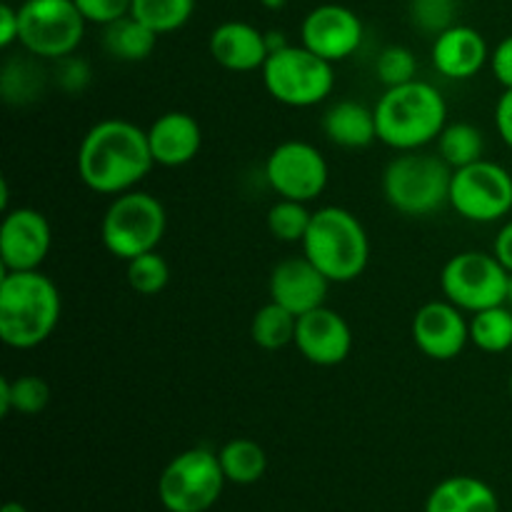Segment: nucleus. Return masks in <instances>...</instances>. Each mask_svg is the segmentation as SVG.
Returning a JSON list of instances; mask_svg holds the SVG:
<instances>
[{"label": "nucleus", "mask_w": 512, "mask_h": 512, "mask_svg": "<svg viewBox=\"0 0 512 512\" xmlns=\"http://www.w3.org/2000/svg\"><path fill=\"white\" fill-rule=\"evenodd\" d=\"M148 130L130 120L108 118L83 135L78 148V175L98 195H123L153 170Z\"/></svg>", "instance_id": "nucleus-1"}, {"label": "nucleus", "mask_w": 512, "mask_h": 512, "mask_svg": "<svg viewBox=\"0 0 512 512\" xmlns=\"http://www.w3.org/2000/svg\"><path fill=\"white\" fill-rule=\"evenodd\" d=\"M60 290L40 270L3 273L0 278V340L8 348L33 350L60 323Z\"/></svg>", "instance_id": "nucleus-2"}, {"label": "nucleus", "mask_w": 512, "mask_h": 512, "mask_svg": "<svg viewBox=\"0 0 512 512\" xmlns=\"http://www.w3.org/2000/svg\"><path fill=\"white\" fill-rule=\"evenodd\" d=\"M373 110L378 140L398 153L423 150L448 125V103L433 83L420 78L385 88Z\"/></svg>", "instance_id": "nucleus-3"}, {"label": "nucleus", "mask_w": 512, "mask_h": 512, "mask_svg": "<svg viewBox=\"0 0 512 512\" xmlns=\"http://www.w3.org/2000/svg\"><path fill=\"white\" fill-rule=\"evenodd\" d=\"M303 255L330 280L353 283L365 273L370 260V238L358 215L340 205L315 210L303 238Z\"/></svg>", "instance_id": "nucleus-4"}, {"label": "nucleus", "mask_w": 512, "mask_h": 512, "mask_svg": "<svg viewBox=\"0 0 512 512\" xmlns=\"http://www.w3.org/2000/svg\"><path fill=\"white\" fill-rule=\"evenodd\" d=\"M453 168L440 155L410 150L383 170V195L393 210L408 218H428L450 205Z\"/></svg>", "instance_id": "nucleus-5"}, {"label": "nucleus", "mask_w": 512, "mask_h": 512, "mask_svg": "<svg viewBox=\"0 0 512 512\" xmlns=\"http://www.w3.org/2000/svg\"><path fill=\"white\" fill-rule=\"evenodd\" d=\"M168 215L163 203L145 190H128L115 195L100 223L105 250L118 260H133L153 253L163 243Z\"/></svg>", "instance_id": "nucleus-6"}, {"label": "nucleus", "mask_w": 512, "mask_h": 512, "mask_svg": "<svg viewBox=\"0 0 512 512\" xmlns=\"http://www.w3.org/2000/svg\"><path fill=\"white\" fill-rule=\"evenodd\" d=\"M263 85L270 98L288 108H313L330 98L335 88L333 63L300 45H285L268 55L263 70Z\"/></svg>", "instance_id": "nucleus-7"}, {"label": "nucleus", "mask_w": 512, "mask_h": 512, "mask_svg": "<svg viewBox=\"0 0 512 512\" xmlns=\"http://www.w3.org/2000/svg\"><path fill=\"white\" fill-rule=\"evenodd\" d=\"M18 18L20 48L33 58L53 63L80 48L88 25L75 0H23Z\"/></svg>", "instance_id": "nucleus-8"}, {"label": "nucleus", "mask_w": 512, "mask_h": 512, "mask_svg": "<svg viewBox=\"0 0 512 512\" xmlns=\"http://www.w3.org/2000/svg\"><path fill=\"white\" fill-rule=\"evenodd\" d=\"M225 483L218 453L190 448L165 465L158 480V498L168 512H208L223 495Z\"/></svg>", "instance_id": "nucleus-9"}, {"label": "nucleus", "mask_w": 512, "mask_h": 512, "mask_svg": "<svg viewBox=\"0 0 512 512\" xmlns=\"http://www.w3.org/2000/svg\"><path fill=\"white\" fill-rule=\"evenodd\" d=\"M510 273L495 253L465 250L453 255L440 273V288L445 300L465 313H480L485 308L505 305Z\"/></svg>", "instance_id": "nucleus-10"}, {"label": "nucleus", "mask_w": 512, "mask_h": 512, "mask_svg": "<svg viewBox=\"0 0 512 512\" xmlns=\"http://www.w3.org/2000/svg\"><path fill=\"white\" fill-rule=\"evenodd\" d=\"M450 208L470 223H495L512 210V173L493 160L453 170Z\"/></svg>", "instance_id": "nucleus-11"}, {"label": "nucleus", "mask_w": 512, "mask_h": 512, "mask_svg": "<svg viewBox=\"0 0 512 512\" xmlns=\"http://www.w3.org/2000/svg\"><path fill=\"white\" fill-rule=\"evenodd\" d=\"M265 180L280 198L310 203L328 188L330 168L313 143L285 140L265 160Z\"/></svg>", "instance_id": "nucleus-12"}, {"label": "nucleus", "mask_w": 512, "mask_h": 512, "mask_svg": "<svg viewBox=\"0 0 512 512\" xmlns=\"http://www.w3.org/2000/svg\"><path fill=\"white\" fill-rule=\"evenodd\" d=\"M363 35L360 15L338 3L315 5L300 25V43L333 65L358 53Z\"/></svg>", "instance_id": "nucleus-13"}, {"label": "nucleus", "mask_w": 512, "mask_h": 512, "mask_svg": "<svg viewBox=\"0 0 512 512\" xmlns=\"http://www.w3.org/2000/svg\"><path fill=\"white\" fill-rule=\"evenodd\" d=\"M53 245L48 218L35 208L5 210L0 223V263L3 273L40 270Z\"/></svg>", "instance_id": "nucleus-14"}, {"label": "nucleus", "mask_w": 512, "mask_h": 512, "mask_svg": "<svg viewBox=\"0 0 512 512\" xmlns=\"http://www.w3.org/2000/svg\"><path fill=\"white\" fill-rule=\"evenodd\" d=\"M450 300H430L413 315L410 335L430 360H455L470 343V320Z\"/></svg>", "instance_id": "nucleus-15"}, {"label": "nucleus", "mask_w": 512, "mask_h": 512, "mask_svg": "<svg viewBox=\"0 0 512 512\" xmlns=\"http://www.w3.org/2000/svg\"><path fill=\"white\" fill-rule=\"evenodd\" d=\"M293 345L308 363L333 368V365L348 360L350 350H353V330L343 315L320 305V308L300 315Z\"/></svg>", "instance_id": "nucleus-16"}, {"label": "nucleus", "mask_w": 512, "mask_h": 512, "mask_svg": "<svg viewBox=\"0 0 512 512\" xmlns=\"http://www.w3.org/2000/svg\"><path fill=\"white\" fill-rule=\"evenodd\" d=\"M330 280L310 263L305 255L300 258L280 260L270 273V300L283 305L293 315H305L310 310L325 305Z\"/></svg>", "instance_id": "nucleus-17"}, {"label": "nucleus", "mask_w": 512, "mask_h": 512, "mask_svg": "<svg viewBox=\"0 0 512 512\" xmlns=\"http://www.w3.org/2000/svg\"><path fill=\"white\" fill-rule=\"evenodd\" d=\"M433 68L448 80H470L490 63V48L483 33L473 25H450L435 35L430 50Z\"/></svg>", "instance_id": "nucleus-18"}, {"label": "nucleus", "mask_w": 512, "mask_h": 512, "mask_svg": "<svg viewBox=\"0 0 512 512\" xmlns=\"http://www.w3.org/2000/svg\"><path fill=\"white\" fill-rule=\"evenodd\" d=\"M208 50L210 58L220 68L230 70V73L263 70L265 60L270 55L263 30L245 23V20H225L218 28H213L208 40Z\"/></svg>", "instance_id": "nucleus-19"}, {"label": "nucleus", "mask_w": 512, "mask_h": 512, "mask_svg": "<svg viewBox=\"0 0 512 512\" xmlns=\"http://www.w3.org/2000/svg\"><path fill=\"white\" fill-rule=\"evenodd\" d=\"M148 145L155 165L180 168L198 158L203 148V128L190 113L170 110L153 120L148 128Z\"/></svg>", "instance_id": "nucleus-20"}, {"label": "nucleus", "mask_w": 512, "mask_h": 512, "mask_svg": "<svg viewBox=\"0 0 512 512\" xmlns=\"http://www.w3.org/2000/svg\"><path fill=\"white\" fill-rule=\"evenodd\" d=\"M325 138L345 150H363L378 140L375 110L358 100H338L320 118Z\"/></svg>", "instance_id": "nucleus-21"}, {"label": "nucleus", "mask_w": 512, "mask_h": 512, "mask_svg": "<svg viewBox=\"0 0 512 512\" xmlns=\"http://www.w3.org/2000/svg\"><path fill=\"white\" fill-rule=\"evenodd\" d=\"M425 512H500V500L485 480L453 475L433 488Z\"/></svg>", "instance_id": "nucleus-22"}, {"label": "nucleus", "mask_w": 512, "mask_h": 512, "mask_svg": "<svg viewBox=\"0 0 512 512\" xmlns=\"http://www.w3.org/2000/svg\"><path fill=\"white\" fill-rule=\"evenodd\" d=\"M158 38L160 35L155 30H150L133 15H125L110 25H103L105 53L115 60H123V63H140V60L150 58L155 45H158Z\"/></svg>", "instance_id": "nucleus-23"}, {"label": "nucleus", "mask_w": 512, "mask_h": 512, "mask_svg": "<svg viewBox=\"0 0 512 512\" xmlns=\"http://www.w3.org/2000/svg\"><path fill=\"white\" fill-rule=\"evenodd\" d=\"M218 458L225 480L233 485L258 483L265 475V470H268V455H265L263 445L250 438L228 440L218 450Z\"/></svg>", "instance_id": "nucleus-24"}, {"label": "nucleus", "mask_w": 512, "mask_h": 512, "mask_svg": "<svg viewBox=\"0 0 512 512\" xmlns=\"http://www.w3.org/2000/svg\"><path fill=\"white\" fill-rule=\"evenodd\" d=\"M470 343L490 355L512 348V308L508 303L485 308L470 318Z\"/></svg>", "instance_id": "nucleus-25"}, {"label": "nucleus", "mask_w": 512, "mask_h": 512, "mask_svg": "<svg viewBox=\"0 0 512 512\" xmlns=\"http://www.w3.org/2000/svg\"><path fill=\"white\" fill-rule=\"evenodd\" d=\"M295 328H298V315L285 310L283 305L273 303L258 310L250 323V338L263 350H280L295 343Z\"/></svg>", "instance_id": "nucleus-26"}, {"label": "nucleus", "mask_w": 512, "mask_h": 512, "mask_svg": "<svg viewBox=\"0 0 512 512\" xmlns=\"http://www.w3.org/2000/svg\"><path fill=\"white\" fill-rule=\"evenodd\" d=\"M50 400V388L38 375H20V378H0V413L38 415Z\"/></svg>", "instance_id": "nucleus-27"}, {"label": "nucleus", "mask_w": 512, "mask_h": 512, "mask_svg": "<svg viewBox=\"0 0 512 512\" xmlns=\"http://www.w3.org/2000/svg\"><path fill=\"white\" fill-rule=\"evenodd\" d=\"M485 138L473 123H448L438 138V155L450 168H465L470 163L483 160Z\"/></svg>", "instance_id": "nucleus-28"}, {"label": "nucleus", "mask_w": 512, "mask_h": 512, "mask_svg": "<svg viewBox=\"0 0 512 512\" xmlns=\"http://www.w3.org/2000/svg\"><path fill=\"white\" fill-rule=\"evenodd\" d=\"M28 58H15L8 60L3 65V75H0V90H3V98L10 105H25L30 100L38 98L45 88V70L43 65H38L35 60Z\"/></svg>", "instance_id": "nucleus-29"}, {"label": "nucleus", "mask_w": 512, "mask_h": 512, "mask_svg": "<svg viewBox=\"0 0 512 512\" xmlns=\"http://www.w3.org/2000/svg\"><path fill=\"white\" fill-rule=\"evenodd\" d=\"M195 13V0H133L130 15L158 35H168L188 25Z\"/></svg>", "instance_id": "nucleus-30"}, {"label": "nucleus", "mask_w": 512, "mask_h": 512, "mask_svg": "<svg viewBox=\"0 0 512 512\" xmlns=\"http://www.w3.org/2000/svg\"><path fill=\"white\" fill-rule=\"evenodd\" d=\"M310 220H313V213L308 210V203H298V200L280 198L268 210V230L280 243H303Z\"/></svg>", "instance_id": "nucleus-31"}, {"label": "nucleus", "mask_w": 512, "mask_h": 512, "mask_svg": "<svg viewBox=\"0 0 512 512\" xmlns=\"http://www.w3.org/2000/svg\"><path fill=\"white\" fill-rule=\"evenodd\" d=\"M170 280V268L158 250L128 260V285L138 295L163 293Z\"/></svg>", "instance_id": "nucleus-32"}, {"label": "nucleus", "mask_w": 512, "mask_h": 512, "mask_svg": "<svg viewBox=\"0 0 512 512\" xmlns=\"http://www.w3.org/2000/svg\"><path fill=\"white\" fill-rule=\"evenodd\" d=\"M375 73L385 88L405 85L410 80H418V58L405 45H388L375 60Z\"/></svg>", "instance_id": "nucleus-33"}, {"label": "nucleus", "mask_w": 512, "mask_h": 512, "mask_svg": "<svg viewBox=\"0 0 512 512\" xmlns=\"http://www.w3.org/2000/svg\"><path fill=\"white\" fill-rule=\"evenodd\" d=\"M455 0H410V20L428 35H440L455 25Z\"/></svg>", "instance_id": "nucleus-34"}, {"label": "nucleus", "mask_w": 512, "mask_h": 512, "mask_svg": "<svg viewBox=\"0 0 512 512\" xmlns=\"http://www.w3.org/2000/svg\"><path fill=\"white\" fill-rule=\"evenodd\" d=\"M90 70L88 60L78 58V55H68V58H60L55 60V70H53V80L63 93L68 95H78L83 93L85 88L90 85Z\"/></svg>", "instance_id": "nucleus-35"}, {"label": "nucleus", "mask_w": 512, "mask_h": 512, "mask_svg": "<svg viewBox=\"0 0 512 512\" xmlns=\"http://www.w3.org/2000/svg\"><path fill=\"white\" fill-rule=\"evenodd\" d=\"M83 18L93 25H110L113 20L130 15L133 0H75Z\"/></svg>", "instance_id": "nucleus-36"}, {"label": "nucleus", "mask_w": 512, "mask_h": 512, "mask_svg": "<svg viewBox=\"0 0 512 512\" xmlns=\"http://www.w3.org/2000/svg\"><path fill=\"white\" fill-rule=\"evenodd\" d=\"M490 70L503 88H512V35L490 50Z\"/></svg>", "instance_id": "nucleus-37"}, {"label": "nucleus", "mask_w": 512, "mask_h": 512, "mask_svg": "<svg viewBox=\"0 0 512 512\" xmlns=\"http://www.w3.org/2000/svg\"><path fill=\"white\" fill-rule=\"evenodd\" d=\"M495 128L500 140L512 150V88H505L495 105Z\"/></svg>", "instance_id": "nucleus-38"}, {"label": "nucleus", "mask_w": 512, "mask_h": 512, "mask_svg": "<svg viewBox=\"0 0 512 512\" xmlns=\"http://www.w3.org/2000/svg\"><path fill=\"white\" fill-rule=\"evenodd\" d=\"M18 38H20L18 8L3 3L0 5V48L8 50L10 45L18 43Z\"/></svg>", "instance_id": "nucleus-39"}, {"label": "nucleus", "mask_w": 512, "mask_h": 512, "mask_svg": "<svg viewBox=\"0 0 512 512\" xmlns=\"http://www.w3.org/2000/svg\"><path fill=\"white\" fill-rule=\"evenodd\" d=\"M493 253L495 258L508 268V273H512V220L500 228L498 238H495V245H493Z\"/></svg>", "instance_id": "nucleus-40"}, {"label": "nucleus", "mask_w": 512, "mask_h": 512, "mask_svg": "<svg viewBox=\"0 0 512 512\" xmlns=\"http://www.w3.org/2000/svg\"><path fill=\"white\" fill-rule=\"evenodd\" d=\"M265 40H268V50H270V53H275V50H280V48H285V45H290L288 38H285L283 30H268V33H265Z\"/></svg>", "instance_id": "nucleus-41"}, {"label": "nucleus", "mask_w": 512, "mask_h": 512, "mask_svg": "<svg viewBox=\"0 0 512 512\" xmlns=\"http://www.w3.org/2000/svg\"><path fill=\"white\" fill-rule=\"evenodd\" d=\"M260 5L268 10H283L288 5V0H260Z\"/></svg>", "instance_id": "nucleus-42"}, {"label": "nucleus", "mask_w": 512, "mask_h": 512, "mask_svg": "<svg viewBox=\"0 0 512 512\" xmlns=\"http://www.w3.org/2000/svg\"><path fill=\"white\" fill-rule=\"evenodd\" d=\"M0 512H28V508H25V505L13 503V500H10V503L3 505V510H0Z\"/></svg>", "instance_id": "nucleus-43"}, {"label": "nucleus", "mask_w": 512, "mask_h": 512, "mask_svg": "<svg viewBox=\"0 0 512 512\" xmlns=\"http://www.w3.org/2000/svg\"><path fill=\"white\" fill-rule=\"evenodd\" d=\"M505 303L512 308V273H510V280H508V298H505Z\"/></svg>", "instance_id": "nucleus-44"}, {"label": "nucleus", "mask_w": 512, "mask_h": 512, "mask_svg": "<svg viewBox=\"0 0 512 512\" xmlns=\"http://www.w3.org/2000/svg\"><path fill=\"white\" fill-rule=\"evenodd\" d=\"M510 395H512V375H510Z\"/></svg>", "instance_id": "nucleus-45"}]
</instances>
